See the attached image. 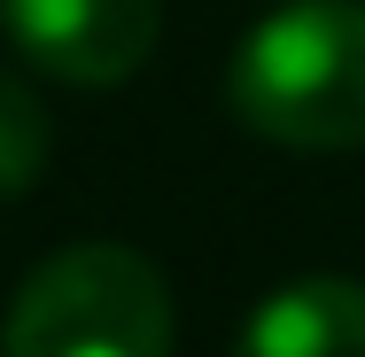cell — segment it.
<instances>
[{
  "instance_id": "6da1fadb",
  "label": "cell",
  "mask_w": 365,
  "mask_h": 357,
  "mask_svg": "<svg viewBox=\"0 0 365 357\" xmlns=\"http://www.w3.org/2000/svg\"><path fill=\"white\" fill-rule=\"evenodd\" d=\"M225 109L295 155L365 148V0L264 8L225 63Z\"/></svg>"
},
{
  "instance_id": "7a4b0ae2",
  "label": "cell",
  "mask_w": 365,
  "mask_h": 357,
  "mask_svg": "<svg viewBox=\"0 0 365 357\" xmlns=\"http://www.w3.org/2000/svg\"><path fill=\"white\" fill-rule=\"evenodd\" d=\"M0 357H171V287L125 241L55 249L16 287Z\"/></svg>"
},
{
  "instance_id": "3957f363",
  "label": "cell",
  "mask_w": 365,
  "mask_h": 357,
  "mask_svg": "<svg viewBox=\"0 0 365 357\" xmlns=\"http://www.w3.org/2000/svg\"><path fill=\"white\" fill-rule=\"evenodd\" d=\"M16 63L63 86H125L155 55L163 0H0Z\"/></svg>"
},
{
  "instance_id": "277c9868",
  "label": "cell",
  "mask_w": 365,
  "mask_h": 357,
  "mask_svg": "<svg viewBox=\"0 0 365 357\" xmlns=\"http://www.w3.org/2000/svg\"><path fill=\"white\" fill-rule=\"evenodd\" d=\"M233 357H365V280L311 272L272 287L241 319Z\"/></svg>"
},
{
  "instance_id": "5b68a950",
  "label": "cell",
  "mask_w": 365,
  "mask_h": 357,
  "mask_svg": "<svg viewBox=\"0 0 365 357\" xmlns=\"http://www.w3.org/2000/svg\"><path fill=\"white\" fill-rule=\"evenodd\" d=\"M47 155H55L47 101L24 86V71L0 63V202H24V195L47 179Z\"/></svg>"
}]
</instances>
